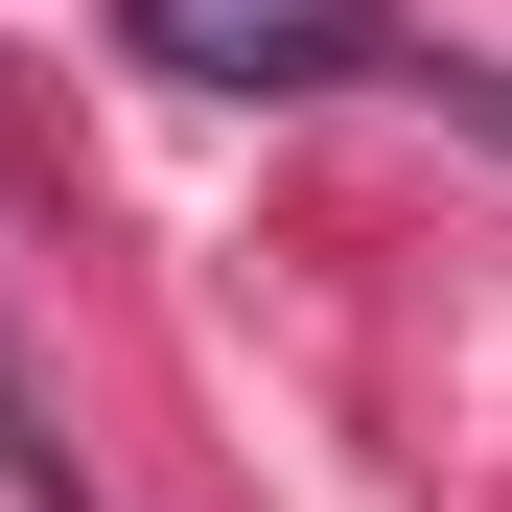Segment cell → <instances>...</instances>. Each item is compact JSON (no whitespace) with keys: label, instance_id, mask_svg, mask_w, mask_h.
<instances>
[{"label":"cell","instance_id":"cell-1","mask_svg":"<svg viewBox=\"0 0 512 512\" xmlns=\"http://www.w3.org/2000/svg\"><path fill=\"white\" fill-rule=\"evenodd\" d=\"M117 24L187 94H373L396 70V0H117Z\"/></svg>","mask_w":512,"mask_h":512},{"label":"cell","instance_id":"cell-2","mask_svg":"<svg viewBox=\"0 0 512 512\" xmlns=\"http://www.w3.org/2000/svg\"><path fill=\"white\" fill-rule=\"evenodd\" d=\"M0 489H24V512H117V489H94V443L47 419V373H24V326H0Z\"/></svg>","mask_w":512,"mask_h":512}]
</instances>
